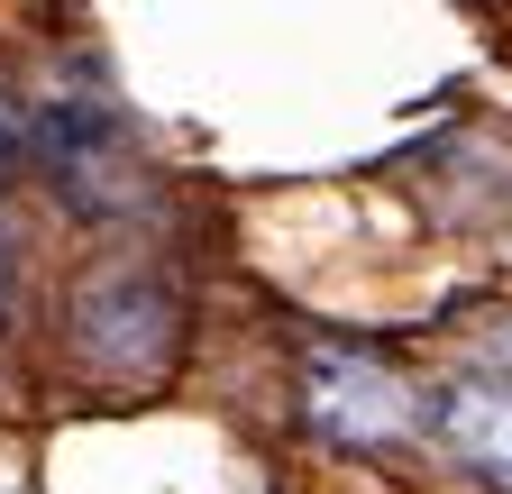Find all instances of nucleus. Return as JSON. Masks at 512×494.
<instances>
[{
    "instance_id": "39448f33",
    "label": "nucleus",
    "mask_w": 512,
    "mask_h": 494,
    "mask_svg": "<svg viewBox=\"0 0 512 494\" xmlns=\"http://www.w3.org/2000/svg\"><path fill=\"white\" fill-rule=\"evenodd\" d=\"M10 293H19V247H10V229H0V321H10Z\"/></svg>"
},
{
    "instance_id": "20e7f679",
    "label": "nucleus",
    "mask_w": 512,
    "mask_h": 494,
    "mask_svg": "<svg viewBox=\"0 0 512 494\" xmlns=\"http://www.w3.org/2000/svg\"><path fill=\"white\" fill-rule=\"evenodd\" d=\"M430 440L448 449V467H467L476 485L512 494V366H467L421 394Z\"/></svg>"
},
{
    "instance_id": "f257e3e1",
    "label": "nucleus",
    "mask_w": 512,
    "mask_h": 494,
    "mask_svg": "<svg viewBox=\"0 0 512 494\" xmlns=\"http://www.w3.org/2000/svg\"><path fill=\"white\" fill-rule=\"evenodd\" d=\"M19 138H28V156L55 183L64 211L110 220V211L138 202V147H128L119 101H101V92H46V101H28Z\"/></svg>"
},
{
    "instance_id": "f03ea898",
    "label": "nucleus",
    "mask_w": 512,
    "mask_h": 494,
    "mask_svg": "<svg viewBox=\"0 0 512 494\" xmlns=\"http://www.w3.org/2000/svg\"><path fill=\"white\" fill-rule=\"evenodd\" d=\"M74 357L110 385H156L183 348V293L156 266H101L74 284Z\"/></svg>"
},
{
    "instance_id": "7ed1b4c3",
    "label": "nucleus",
    "mask_w": 512,
    "mask_h": 494,
    "mask_svg": "<svg viewBox=\"0 0 512 494\" xmlns=\"http://www.w3.org/2000/svg\"><path fill=\"white\" fill-rule=\"evenodd\" d=\"M302 421L320 430L330 449H394L412 430V394L394 385V366H375L357 348H320L302 357Z\"/></svg>"
}]
</instances>
